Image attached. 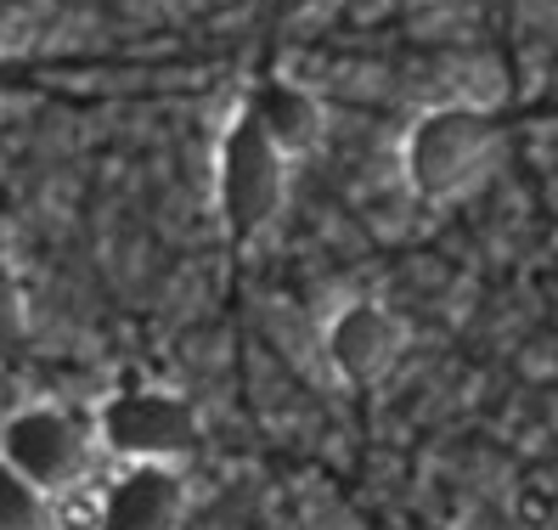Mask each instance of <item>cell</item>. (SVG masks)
Masks as SVG:
<instances>
[{"label":"cell","instance_id":"cell-4","mask_svg":"<svg viewBox=\"0 0 558 530\" xmlns=\"http://www.w3.org/2000/svg\"><path fill=\"white\" fill-rule=\"evenodd\" d=\"M90 451H96L90 423L74 418L69 407L28 401L0 423V462L12 474H23L28 485H40L46 496H62L69 485H80L90 469Z\"/></svg>","mask_w":558,"mask_h":530},{"label":"cell","instance_id":"cell-7","mask_svg":"<svg viewBox=\"0 0 558 530\" xmlns=\"http://www.w3.org/2000/svg\"><path fill=\"white\" fill-rule=\"evenodd\" d=\"M243 113L254 119V130L266 136L282 158H305V153H316L322 147V136H327V113H322V103H316V91H305L300 80H266L248 103H243Z\"/></svg>","mask_w":558,"mask_h":530},{"label":"cell","instance_id":"cell-9","mask_svg":"<svg viewBox=\"0 0 558 530\" xmlns=\"http://www.w3.org/2000/svg\"><path fill=\"white\" fill-rule=\"evenodd\" d=\"M23 339H28V300H23V282L12 272V260L0 254V368L17 361Z\"/></svg>","mask_w":558,"mask_h":530},{"label":"cell","instance_id":"cell-8","mask_svg":"<svg viewBox=\"0 0 558 530\" xmlns=\"http://www.w3.org/2000/svg\"><path fill=\"white\" fill-rule=\"evenodd\" d=\"M0 530H57V496L0 462Z\"/></svg>","mask_w":558,"mask_h":530},{"label":"cell","instance_id":"cell-6","mask_svg":"<svg viewBox=\"0 0 558 530\" xmlns=\"http://www.w3.org/2000/svg\"><path fill=\"white\" fill-rule=\"evenodd\" d=\"M192 508L186 474L170 462H119V474L102 485L96 530H181Z\"/></svg>","mask_w":558,"mask_h":530},{"label":"cell","instance_id":"cell-2","mask_svg":"<svg viewBox=\"0 0 558 530\" xmlns=\"http://www.w3.org/2000/svg\"><path fill=\"white\" fill-rule=\"evenodd\" d=\"M198 407L163 384L113 389L90 418V441L113 462H170V469H181L198 451Z\"/></svg>","mask_w":558,"mask_h":530},{"label":"cell","instance_id":"cell-3","mask_svg":"<svg viewBox=\"0 0 558 530\" xmlns=\"http://www.w3.org/2000/svg\"><path fill=\"white\" fill-rule=\"evenodd\" d=\"M288 197V158L259 136L248 113H232L215 147V215L232 243H254Z\"/></svg>","mask_w":558,"mask_h":530},{"label":"cell","instance_id":"cell-1","mask_svg":"<svg viewBox=\"0 0 558 530\" xmlns=\"http://www.w3.org/2000/svg\"><path fill=\"white\" fill-rule=\"evenodd\" d=\"M497 124L474 103H435L423 108L401 136V181L423 204H451L490 170Z\"/></svg>","mask_w":558,"mask_h":530},{"label":"cell","instance_id":"cell-5","mask_svg":"<svg viewBox=\"0 0 558 530\" xmlns=\"http://www.w3.org/2000/svg\"><path fill=\"white\" fill-rule=\"evenodd\" d=\"M407 350V322L378 300H350L327 316L322 356L339 384H378Z\"/></svg>","mask_w":558,"mask_h":530}]
</instances>
